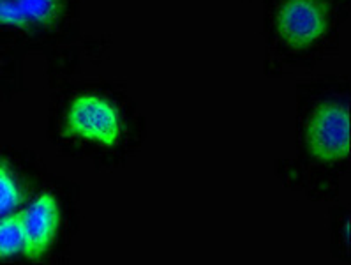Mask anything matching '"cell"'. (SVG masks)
I'll return each instance as SVG.
<instances>
[{
	"label": "cell",
	"mask_w": 351,
	"mask_h": 265,
	"mask_svg": "<svg viewBox=\"0 0 351 265\" xmlns=\"http://www.w3.org/2000/svg\"><path fill=\"white\" fill-rule=\"evenodd\" d=\"M149 122L140 103L119 80H64L48 106L46 137L60 156L97 172L119 170L136 158Z\"/></svg>",
	"instance_id": "6da1fadb"
},
{
	"label": "cell",
	"mask_w": 351,
	"mask_h": 265,
	"mask_svg": "<svg viewBox=\"0 0 351 265\" xmlns=\"http://www.w3.org/2000/svg\"><path fill=\"white\" fill-rule=\"evenodd\" d=\"M351 168V82L346 75L297 83L295 154L274 163L277 181L316 203L335 202Z\"/></svg>",
	"instance_id": "7a4b0ae2"
},
{
	"label": "cell",
	"mask_w": 351,
	"mask_h": 265,
	"mask_svg": "<svg viewBox=\"0 0 351 265\" xmlns=\"http://www.w3.org/2000/svg\"><path fill=\"white\" fill-rule=\"evenodd\" d=\"M351 0H261L263 73L314 69L343 45Z\"/></svg>",
	"instance_id": "3957f363"
},
{
	"label": "cell",
	"mask_w": 351,
	"mask_h": 265,
	"mask_svg": "<svg viewBox=\"0 0 351 265\" xmlns=\"http://www.w3.org/2000/svg\"><path fill=\"white\" fill-rule=\"evenodd\" d=\"M80 195L76 183L48 175L41 189L21 209L25 235L21 264L66 260L80 228Z\"/></svg>",
	"instance_id": "277c9868"
},
{
	"label": "cell",
	"mask_w": 351,
	"mask_h": 265,
	"mask_svg": "<svg viewBox=\"0 0 351 265\" xmlns=\"http://www.w3.org/2000/svg\"><path fill=\"white\" fill-rule=\"evenodd\" d=\"M46 178L48 172L38 154L0 143V218L25 207Z\"/></svg>",
	"instance_id": "5b68a950"
},
{
	"label": "cell",
	"mask_w": 351,
	"mask_h": 265,
	"mask_svg": "<svg viewBox=\"0 0 351 265\" xmlns=\"http://www.w3.org/2000/svg\"><path fill=\"white\" fill-rule=\"evenodd\" d=\"M25 55L0 38V104L11 103L25 91Z\"/></svg>",
	"instance_id": "8992f818"
},
{
	"label": "cell",
	"mask_w": 351,
	"mask_h": 265,
	"mask_svg": "<svg viewBox=\"0 0 351 265\" xmlns=\"http://www.w3.org/2000/svg\"><path fill=\"white\" fill-rule=\"evenodd\" d=\"M21 209L0 218V264H11V262L21 264L23 248H25Z\"/></svg>",
	"instance_id": "52a82bcc"
},
{
	"label": "cell",
	"mask_w": 351,
	"mask_h": 265,
	"mask_svg": "<svg viewBox=\"0 0 351 265\" xmlns=\"http://www.w3.org/2000/svg\"><path fill=\"white\" fill-rule=\"evenodd\" d=\"M330 253L332 257L341 264H351V240H350V224L351 216L350 207L346 203L335 200L334 207L330 209Z\"/></svg>",
	"instance_id": "ba28073f"
}]
</instances>
